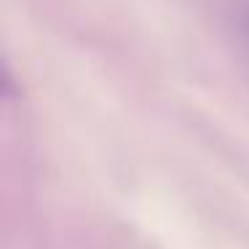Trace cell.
<instances>
[{
	"instance_id": "obj_1",
	"label": "cell",
	"mask_w": 249,
	"mask_h": 249,
	"mask_svg": "<svg viewBox=\"0 0 249 249\" xmlns=\"http://www.w3.org/2000/svg\"><path fill=\"white\" fill-rule=\"evenodd\" d=\"M244 33H247V43H249V14L244 17Z\"/></svg>"
}]
</instances>
